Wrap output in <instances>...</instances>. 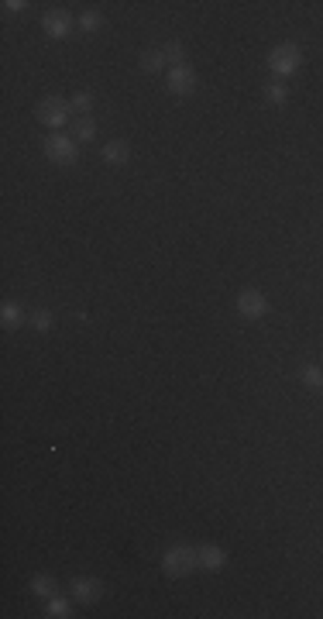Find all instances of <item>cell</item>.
Segmentation results:
<instances>
[{
    "label": "cell",
    "mask_w": 323,
    "mask_h": 619,
    "mask_svg": "<svg viewBox=\"0 0 323 619\" xmlns=\"http://www.w3.org/2000/svg\"><path fill=\"white\" fill-rule=\"evenodd\" d=\"M76 141H93L97 138V124H93V117H76Z\"/></svg>",
    "instance_id": "9a60e30c"
},
{
    "label": "cell",
    "mask_w": 323,
    "mask_h": 619,
    "mask_svg": "<svg viewBox=\"0 0 323 619\" xmlns=\"http://www.w3.org/2000/svg\"><path fill=\"white\" fill-rule=\"evenodd\" d=\"M193 568H200V561H196V547H190V543H172L162 554V571L169 578H186Z\"/></svg>",
    "instance_id": "6da1fadb"
},
{
    "label": "cell",
    "mask_w": 323,
    "mask_h": 619,
    "mask_svg": "<svg viewBox=\"0 0 323 619\" xmlns=\"http://www.w3.org/2000/svg\"><path fill=\"white\" fill-rule=\"evenodd\" d=\"M237 313L248 320H261L268 313V296L261 289H241L237 293Z\"/></svg>",
    "instance_id": "8992f818"
},
{
    "label": "cell",
    "mask_w": 323,
    "mask_h": 619,
    "mask_svg": "<svg viewBox=\"0 0 323 619\" xmlns=\"http://www.w3.org/2000/svg\"><path fill=\"white\" fill-rule=\"evenodd\" d=\"M31 592L41 595V599H52V595H55V578H52V575H35V578H31Z\"/></svg>",
    "instance_id": "7c38bea8"
},
{
    "label": "cell",
    "mask_w": 323,
    "mask_h": 619,
    "mask_svg": "<svg viewBox=\"0 0 323 619\" xmlns=\"http://www.w3.org/2000/svg\"><path fill=\"white\" fill-rule=\"evenodd\" d=\"M69 107H73V114H76V117H86V114L93 110V96L80 89V93H76V96L69 100Z\"/></svg>",
    "instance_id": "e0dca14e"
},
{
    "label": "cell",
    "mask_w": 323,
    "mask_h": 619,
    "mask_svg": "<svg viewBox=\"0 0 323 619\" xmlns=\"http://www.w3.org/2000/svg\"><path fill=\"white\" fill-rule=\"evenodd\" d=\"M299 382L310 389H323V368L320 365H303L299 368Z\"/></svg>",
    "instance_id": "4fadbf2b"
},
{
    "label": "cell",
    "mask_w": 323,
    "mask_h": 619,
    "mask_svg": "<svg viewBox=\"0 0 323 619\" xmlns=\"http://www.w3.org/2000/svg\"><path fill=\"white\" fill-rule=\"evenodd\" d=\"M69 595L80 602V606H93V602H100L104 599V582H97V578H73V585H69Z\"/></svg>",
    "instance_id": "52a82bcc"
},
{
    "label": "cell",
    "mask_w": 323,
    "mask_h": 619,
    "mask_svg": "<svg viewBox=\"0 0 323 619\" xmlns=\"http://www.w3.org/2000/svg\"><path fill=\"white\" fill-rule=\"evenodd\" d=\"M196 561H200V568H207V571H220V568L227 564V550L216 547V543H200V547H196Z\"/></svg>",
    "instance_id": "9c48e42d"
},
{
    "label": "cell",
    "mask_w": 323,
    "mask_h": 619,
    "mask_svg": "<svg viewBox=\"0 0 323 619\" xmlns=\"http://www.w3.org/2000/svg\"><path fill=\"white\" fill-rule=\"evenodd\" d=\"M24 7H28L24 0H3V10H7V14H21Z\"/></svg>",
    "instance_id": "7402d4cb"
},
{
    "label": "cell",
    "mask_w": 323,
    "mask_h": 619,
    "mask_svg": "<svg viewBox=\"0 0 323 619\" xmlns=\"http://www.w3.org/2000/svg\"><path fill=\"white\" fill-rule=\"evenodd\" d=\"M45 159L48 162H55V166H73L76 159H80V145H76V138H66V134H52V138H45Z\"/></svg>",
    "instance_id": "3957f363"
},
{
    "label": "cell",
    "mask_w": 323,
    "mask_h": 619,
    "mask_svg": "<svg viewBox=\"0 0 323 619\" xmlns=\"http://www.w3.org/2000/svg\"><path fill=\"white\" fill-rule=\"evenodd\" d=\"M165 87H169V93H176V96H190V93L196 89V73H193V66H186V62H183V66H172Z\"/></svg>",
    "instance_id": "ba28073f"
},
{
    "label": "cell",
    "mask_w": 323,
    "mask_h": 619,
    "mask_svg": "<svg viewBox=\"0 0 323 619\" xmlns=\"http://www.w3.org/2000/svg\"><path fill=\"white\" fill-rule=\"evenodd\" d=\"M299 66H303V52H299V45H293V42H282V45H275V49L268 52V69H272L275 76H293Z\"/></svg>",
    "instance_id": "7a4b0ae2"
},
{
    "label": "cell",
    "mask_w": 323,
    "mask_h": 619,
    "mask_svg": "<svg viewBox=\"0 0 323 619\" xmlns=\"http://www.w3.org/2000/svg\"><path fill=\"white\" fill-rule=\"evenodd\" d=\"M28 324H31L35 331H52V324H55V317H52L48 310H35V313L28 317Z\"/></svg>",
    "instance_id": "44dd1931"
},
{
    "label": "cell",
    "mask_w": 323,
    "mask_h": 619,
    "mask_svg": "<svg viewBox=\"0 0 323 619\" xmlns=\"http://www.w3.org/2000/svg\"><path fill=\"white\" fill-rule=\"evenodd\" d=\"M162 55H165V62H172V66H183V62H186V49H183L179 42H169V45L162 49Z\"/></svg>",
    "instance_id": "ffe728a7"
},
{
    "label": "cell",
    "mask_w": 323,
    "mask_h": 619,
    "mask_svg": "<svg viewBox=\"0 0 323 619\" xmlns=\"http://www.w3.org/2000/svg\"><path fill=\"white\" fill-rule=\"evenodd\" d=\"M265 100H268L272 107H282V103L289 100V89L282 87V83H268V87H265Z\"/></svg>",
    "instance_id": "d6986e66"
},
{
    "label": "cell",
    "mask_w": 323,
    "mask_h": 619,
    "mask_svg": "<svg viewBox=\"0 0 323 619\" xmlns=\"http://www.w3.org/2000/svg\"><path fill=\"white\" fill-rule=\"evenodd\" d=\"M100 155H104L107 166H124V162H131V145L127 141H107Z\"/></svg>",
    "instance_id": "30bf717a"
},
{
    "label": "cell",
    "mask_w": 323,
    "mask_h": 619,
    "mask_svg": "<svg viewBox=\"0 0 323 619\" xmlns=\"http://www.w3.org/2000/svg\"><path fill=\"white\" fill-rule=\"evenodd\" d=\"M0 324H3L7 331H17V327L24 324V310H21L17 303H10V299H7V303L0 306Z\"/></svg>",
    "instance_id": "8fae6325"
},
{
    "label": "cell",
    "mask_w": 323,
    "mask_h": 619,
    "mask_svg": "<svg viewBox=\"0 0 323 619\" xmlns=\"http://www.w3.org/2000/svg\"><path fill=\"white\" fill-rule=\"evenodd\" d=\"M76 24H80L83 31H97V28L104 24V14H100V10H83V14L76 17Z\"/></svg>",
    "instance_id": "ac0fdd59"
},
{
    "label": "cell",
    "mask_w": 323,
    "mask_h": 619,
    "mask_svg": "<svg viewBox=\"0 0 323 619\" xmlns=\"http://www.w3.org/2000/svg\"><path fill=\"white\" fill-rule=\"evenodd\" d=\"M45 616H52V619H66V616H69V599H59V595L45 599Z\"/></svg>",
    "instance_id": "5bb4252c"
},
{
    "label": "cell",
    "mask_w": 323,
    "mask_h": 619,
    "mask_svg": "<svg viewBox=\"0 0 323 619\" xmlns=\"http://www.w3.org/2000/svg\"><path fill=\"white\" fill-rule=\"evenodd\" d=\"M69 117H73L69 100H62V96H41V100H38V121H41V124H48V128H66Z\"/></svg>",
    "instance_id": "277c9868"
},
{
    "label": "cell",
    "mask_w": 323,
    "mask_h": 619,
    "mask_svg": "<svg viewBox=\"0 0 323 619\" xmlns=\"http://www.w3.org/2000/svg\"><path fill=\"white\" fill-rule=\"evenodd\" d=\"M162 66H165L162 49H151V52H145V55H141V69H145V73H158Z\"/></svg>",
    "instance_id": "2e32d148"
},
{
    "label": "cell",
    "mask_w": 323,
    "mask_h": 619,
    "mask_svg": "<svg viewBox=\"0 0 323 619\" xmlns=\"http://www.w3.org/2000/svg\"><path fill=\"white\" fill-rule=\"evenodd\" d=\"M41 28H45V35H48V38L62 42V38H69V35H73V28H76V17H73L69 10L55 7V10H48V14L41 17Z\"/></svg>",
    "instance_id": "5b68a950"
}]
</instances>
